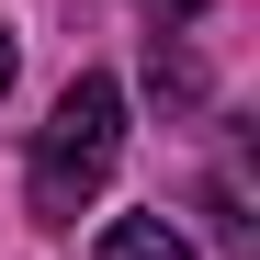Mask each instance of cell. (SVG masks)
I'll return each instance as SVG.
<instances>
[{
  "label": "cell",
  "mask_w": 260,
  "mask_h": 260,
  "mask_svg": "<svg viewBox=\"0 0 260 260\" xmlns=\"http://www.w3.org/2000/svg\"><path fill=\"white\" fill-rule=\"evenodd\" d=\"M113 158H124V91L102 68H79L57 91V113L34 124V170H23L34 215H46V226H79V204L113 181Z\"/></svg>",
  "instance_id": "6da1fadb"
},
{
  "label": "cell",
  "mask_w": 260,
  "mask_h": 260,
  "mask_svg": "<svg viewBox=\"0 0 260 260\" xmlns=\"http://www.w3.org/2000/svg\"><path fill=\"white\" fill-rule=\"evenodd\" d=\"M102 260H192V238L170 226V215H113V226H102Z\"/></svg>",
  "instance_id": "7a4b0ae2"
},
{
  "label": "cell",
  "mask_w": 260,
  "mask_h": 260,
  "mask_svg": "<svg viewBox=\"0 0 260 260\" xmlns=\"http://www.w3.org/2000/svg\"><path fill=\"white\" fill-rule=\"evenodd\" d=\"M147 12H158V23H192V12H204V0H147Z\"/></svg>",
  "instance_id": "277c9868"
},
{
  "label": "cell",
  "mask_w": 260,
  "mask_h": 260,
  "mask_svg": "<svg viewBox=\"0 0 260 260\" xmlns=\"http://www.w3.org/2000/svg\"><path fill=\"white\" fill-rule=\"evenodd\" d=\"M0 91H12V34H0Z\"/></svg>",
  "instance_id": "5b68a950"
},
{
  "label": "cell",
  "mask_w": 260,
  "mask_h": 260,
  "mask_svg": "<svg viewBox=\"0 0 260 260\" xmlns=\"http://www.w3.org/2000/svg\"><path fill=\"white\" fill-rule=\"evenodd\" d=\"M147 91H158V102H204V68H192V46L147 34Z\"/></svg>",
  "instance_id": "3957f363"
}]
</instances>
